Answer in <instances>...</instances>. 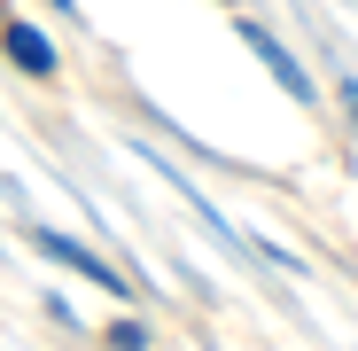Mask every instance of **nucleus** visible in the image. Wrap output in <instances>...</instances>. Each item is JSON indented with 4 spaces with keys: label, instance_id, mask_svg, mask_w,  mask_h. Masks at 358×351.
Segmentation results:
<instances>
[{
    "label": "nucleus",
    "instance_id": "nucleus-2",
    "mask_svg": "<svg viewBox=\"0 0 358 351\" xmlns=\"http://www.w3.org/2000/svg\"><path fill=\"white\" fill-rule=\"evenodd\" d=\"M242 47H250L257 63L273 71V86H280V94H296V102H312V78L296 71V55H288V47H280V39L265 32V24H242Z\"/></svg>",
    "mask_w": 358,
    "mask_h": 351
},
{
    "label": "nucleus",
    "instance_id": "nucleus-4",
    "mask_svg": "<svg viewBox=\"0 0 358 351\" xmlns=\"http://www.w3.org/2000/svg\"><path fill=\"white\" fill-rule=\"evenodd\" d=\"M343 109H350V125H358V78H350V86H343Z\"/></svg>",
    "mask_w": 358,
    "mask_h": 351
},
{
    "label": "nucleus",
    "instance_id": "nucleus-1",
    "mask_svg": "<svg viewBox=\"0 0 358 351\" xmlns=\"http://www.w3.org/2000/svg\"><path fill=\"white\" fill-rule=\"evenodd\" d=\"M39 258H55V266H71V273H86V281H101L109 297H125V289H133V281L117 273L109 258H94L86 242H71V234H47V226H39Z\"/></svg>",
    "mask_w": 358,
    "mask_h": 351
},
{
    "label": "nucleus",
    "instance_id": "nucleus-5",
    "mask_svg": "<svg viewBox=\"0 0 358 351\" xmlns=\"http://www.w3.org/2000/svg\"><path fill=\"white\" fill-rule=\"evenodd\" d=\"M47 8H63V16H78V0H47Z\"/></svg>",
    "mask_w": 358,
    "mask_h": 351
},
{
    "label": "nucleus",
    "instance_id": "nucleus-3",
    "mask_svg": "<svg viewBox=\"0 0 358 351\" xmlns=\"http://www.w3.org/2000/svg\"><path fill=\"white\" fill-rule=\"evenodd\" d=\"M0 47H8V63L31 71V78L55 71V47H47V32H31V24H8V32H0Z\"/></svg>",
    "mask_w": 358,
    "mask_h": 351
}]
</instances>
